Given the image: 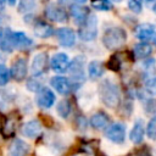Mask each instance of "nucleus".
I'll use <instances>...</instances> for the list:
<instances>
[{
	"label": "nucleus",
	"instance_id": "nucleus-1",
	"mask_svg": "<svg viewBox=\"0 0 156 156\" xmlns=\"http://www.w3.org/2000/svg\"><path fill=\"white\" fill-rule=\"evenodd\" d=\"M99 94L102 100V102L110 107V108H116L119 105V89L118 87L111 82V80H104L101 82L99 87Z\"/></svg>",
	"mask_w": 156,
	"mask_h": 156
},
{
	"label": "nucleus",
	"instance_id": "nucleus-2",
	"mask_svg": "<svg viewBox=\"0 0 156 156\" xmlns=\"http://www.w3.org/2000/svg\"><path fill=\"white\" fill-rule=\"evenodd\" d=\"M126 40H127V33L124 29L119 27L108 28L102 37V43L105 48L108 50H117L122 48Z\"/></svg>",
	"mask_w": 156,
	"mask_h": 156
},
{
	"label": "nucleus",
	"instance_id": "nucleus-3",
	"mask_svg": "<svg viewBox=\"0 0 156 156\" xmlns=\"http://www.w3.org/2000/svg\"><path fill=\"white\" fill-rule=\"evenodd\" d=\"M98 34V20L95 15H88L87 20L80 24V29L78 32V35L84 41H91L95 39Z\"/></svg>",
	"mask_w": 156,
	"mask_h": 156
},
{
	"label": "nucleus",
	"instance_id": "nucleus-4",
	"mask_svg": "<svg viewBox=\"0 0 156 156\" xmlns=\"http://www.w3.org/2000/svg\"><path fill=\"white\" fill-rule=\"evenodd\" d=\"M105 135L111 141L117 143V144H122L124 141V138H126V127L122 123H113L112 126H110L107 128Z\"/></svg>",
	"mask_w": 156,
	"mask_h": 156
},
{
	"label": "nucleus",
	"instance_id": "nucleus-5",
	"mask_svg": "<svg viewBox=\"0 0 156 156\" xmlns=\"http://www.w3.org/2000/svg\"><path fill=\"white\" fill-rule=\"evenodd\" d=\"M55 102V95L49 88H40L37 95V104L41 108H49Z\"/></svg>",
	"mask_w": 156,
	"mask_h": 156
},
{
	"label": "nucleus",
	"instance_id": "nucleus-6",
	"mask_svg": "<svg viewBox=\"0 0 156 156\" xmlns=\"http://www.w3.org/2000/svg\"><path fill=\"white\" fill-rule=\"evenodd\" d=\"M46 66H48V55H46V52L37 54L33 57V61H32V67H30L32 74L33 76L43 74L46 69Z\"/></svg>",
	"mask_w": 156,
	"mask_h": 156
},
{
	"label": "nucleus",
	"instance_id": "nucleus-7",
	"mask_svg": "<svg viewBox=\"0 0 156 156\" xmlns=\"http://www.w3.org/2000/svg\"><path fill=\"white\" fill-rule=\"evenodd\" d=\"M84 60L83 57H76L71 63H68V73L74 80H84Z\"/></svg>",
	"mask_w": 156,
	"mask_h": 156
},
{
	"label": "nucleus",
	"instance_id": "nucleus-8",
	"mask_svg": "<svg viewBox=\"0 0 156 156\" xmlns=\"http://www.w3.org/2000/svg\"><path fill=\"white\" fill-rule=\"evenodd\" d=\"M45 16L55 22H66L67 21V13L63 9L58 7L55 4H50L45 9Z\"/></svg>",
	"mask_w": 156,
	"mask_h": 156
},
{
	"label": "nucleus",
	"instance_id": "nucleus-9",
	"mask_svg": "<svg viewBox=\"0 0 156 156\" xmlns=\"http://www.w3.org/2000/svg\"><path fill=\"white\" fill-rule=\"evenodd\" d=\"M11 76L16 80H23L27 76V61L23 57H18L13 61L11 67Z\"/></svg>",
	"mask_w": 156,
	"mask_h": 156
},
{
	"label": "nucleus",
	"instance_id": "nucleus-10",
	"mask_svg": "<svg viewBox=\"0 0 156 156\" xmlns=\"http://www.w3.org/2000/svg\"><path fill=\"white\" fill-rule=\"evenodd\" d=\"M68 67V56L63 52L55 54L51 57V68L57 73H63Z\"/></svg>",
	"mask_w": 156,
	"mask_h": 156
},
{
	"label": "nucleus",
	"instance_id": "nucleus-11",
	"mask_svg": "<svg viewBox=\"0 0 156 156\" xmlns=\"http://www.w3.org/2000/svg\"><path fill=\"white\" fill-rule=\"evenodd\" d=\"M22 134L27 138H37L41 132V124L38 119H32L22 126Z\"/></svg>",
	"mask_w": 156,
	"mask_h": 156
},
{
	"label": "nucleus",
	"instance_id": "nucleus-12",
	"mask_svg": "<svg viewBox=\"0 0 156 156\" xmlns=\"http://www.w3.org/2000/svg\"><path fill=\"white\" fill-rule=\"evenodd\" d=\"M57 40L62 46H72L76 41V34L71 28H60L56 32Z\"/></svg>",
	"mask_w": 156,
	"mask_h": 156
},
{
	"label": "nucleus",
	"instance_id": "nucleus-13",
	"mask_svg": "<svg viewBox=\"0 0 156 156\" xmlns=\"http://www.w3.org/2000/svg\"><path fill=\"white\" fill-rule=\"evenodd\" d=\"M28 151L29 145L21 139H15L9 146V156H26Z\"/></svg>",
	"mask_w": 156,
	"mask_h": 156
},
{
	"label": "nucleus",
	"instance_id": "nucleus-14",
	"mask_svg": "<svg viewBox=\"0 0 156 156\" xmlns=\"http://www.w3.org/2000/svg\"><path fill=\"white\" fill-rule=\"evenodd\" d=\"M11 41H12V46L17 48V49H27L33 44V40L29 39L22 32H12L11 33Z\"/></svg>",
	"mask_w": 156,
	"mask_h": 156
},
{
	"label": "nucleus",
	"instance_id": "nucleus-15",
	"mask_svg": "<svg viewBox=\"0 0 156 156\" xmlns=\"http://www.w3.org/2000/svg\"><path fill=\"white\" fill-rule=\"evenodd\" d=\"M51 85H52V88H54L58 94H62V95L68 94L69 90H71V84H69V82L67 80V78L61 77V76L52 77V79H51Z\"/></svg>",
	"mask_w": 156,
	"mask_h": 156
},
{
	"label": "nucleus",
	"instance_id": "nucleus-16",
	"mask_svg": "<svg viewBox=\"0 0 156 156\" xmlns=\"http://www.w3.org/2000/svg\"><path fill=\"white\" fill-rule=\"evenodd\" d=\"M155 33V26L151 23H141L135 29V35L140 40H149Z\"/></svg>",
	"mask_w": 156,
	"mask_h": 156
},
{
	"label": "nucleus",
	"instance_id": "nucleus-17",
	"mask_svg": "<svg viewBox=\"0 0 156 156\" xmlns=\"http://www.w3.org/2000/svg\"><path fill=\"white\" fill-rule=\"evenodd\" d=\"M11 30L9 28H1L0 29V50L11 52L13 46L11 41Z\"/></svg>",
	"mask_w": 156,
	"mask_h": 156
},
{
	"label": "nucleus",
	"instance_id": "nucleus-18",
	"mask_svg": "<svg viewBox=\"0 0 156 156\" xmlns=\"http://www.w3.org/2000/svg\"><path fill=\"white\" fill-rule=\"evenodd\" d=\"M71 15L76 20V23L82 24L87 20L89 12H88L87 7H83V6H79V5H72L71 6Z\"/></svg>",
	"mask_w": 156,
	"mask_h": 156
},
{
	"label": "nucleus",
	"instance_id": "nucleus-19",
	"mask_svg": "<svg viewBox=\"0 0 156 156\" xmlns=\"http://www.w3.org/2000/svg\"><path fill=\"white\" fill-rule=\"evenodd\" d=\"M104 71H105V67L101 61H96V60L91 61L88 66V73L91 79H96V78L101 77L104 74Z\"/></svg>",
	"mask_w": 156,
	"mask_h": 156
},
{
	"label": "nucleus",
	"instance_id": "nucleus-20",
	"mask_svg": "<svg viewBox=\"0 0 156 156\" xmlns=\"http://www.w3.org/2000/svg\"><path fill=\"white\" fill-rule=\"evenodd\" d=\"M52 33H54V28L45 22H38L34 26V34L39 38H48L52 35Z\"/></svg>",
	"mask_w": 156,
	"mask_h": 156
},
{
	"label": "nucleus",
	"instance_id": "nucleus-21",
	"mask_svg": "<svg viewBox=\"0 0 156 156\" xmlns=\"http://www.w3.org/2000/svg\"><path fill=\"white\" fill-rule=\"evenodd\" d=\"M144 124H143V122L139 119V121H136V123L134 124V127H133V129H132V132H130V134H129V138H130V140L133 141V143H135V144H138V143H141L143 141V138H144Z\"/></svg>",
	"mask_w": 156,
	"mask_h": 156
},
{
	"label": "nucleus",
	"instance_id": "nucleus-22",
	"mask_svg": "<svg viewBox=\"0 0 156 156\" xmlns=\"http://www.w3.org/2000/svg\"><path fill=\"white\" fill-rule=\"evenodd\" d=\"M107 123H108V116L104 112H98V113L93 115L90 118V124L95 129H101V128L106 127Z\"/></svg>",
	"mask_w": 156,
	"mask_h": 156
},
{
	"label": "nucleus",
	"instance_id": "nucleus-23",
	"mask_svg": "<svg viewBox=\"0 0 156 156\" xmlns=\"http://www.w3.org/2000/svg\"><path fill=\"white\" fill-rule=\"evenodd\" d=\"M133 52L136 58H145L152 52V49L147 43H140V44L134 45Z\"/></svg>",
	"mask_w": 156,
	"mask_h": 156
},
{
	"label": "nucleus",
	"instance_id": "nucleus-24",
	"mask_svg": "<svg viewBox=\"0 0 156 156\" xmlns=\"http://www.w3.org/2000/svg\"><path fill=\"white\" fill-rule=\"evenodd\" d=\"M71 110H72V107H71V102L68 100H62L57 105V113L62 118H67L68 115L71 113Z\"/></svg>",
	"mask_w": 156,
	"mask_h": 156
},
{
	"label": "nucleus",
	"instance_id": "nucleus-25",
	"mask_svg": "<svg viewBox=\"0 0 156 156\" xmlns=\"http://www.w3.org/2000/svg\"><path fill=\"white\" fill-rule=\"evenodd\" d=\"M15 129H16V121H15V118L9 117V118L5 121L4 126H2V134H4L5 136H11V135L13 134Z\"/></svg>",
	"mask_w": 156,
	"mask_h": 156
},
{
	"label": "nucleus",
	"instance_id": "nucleus-26",
	"mask_svg": "<svg viewBox=\"0 0 156 156\" xmlns=\"http://www.w3.org/2000/svg\"><path fill=\"white\" fill-rule=\"evenodd\" d=\"M91 6L100 11H110L112 9V4L108 0H93Z\"/></svg>",
	"mask_w": 156,
	"mask_h": 156
},
{
	"label": "nucleus",
	"instance_id": "nucleus-27",
	"mask_svg": "<svg viewBox=\"0 0 156 156\" xmlns=\"http://www.w3.org/2000/svg\"><path fill=\"white\" fill-rule=\"evenodd\" d=\"M34 6H35V0H20L18 11L22 13H26V12L32 11Z\"/></svg>",
	"mask_w": 156,
	"mask_h": 156
},
{
	"label": "nucleus",
	"instance_id": "nucleus-28",
	"mask_svg": "<svg viewBox=\"0 0 156 156\" xmlns=\"http://www.w3.org/2000/svg\"><path fill=\"white\" fill-rule=\"evenodd\" d=\"M146 134L150 139H156V117H154L149 122V124L146 127Z\"/></svg>",
	"mask_w": 156,
	"mask_h": 156
},
{
	"label": "nucleus",
	"instance_id": "nucleus-29",
	"mask_svg": "<svg viewBox=\"0 0 156 156\" xmlns=\"http://www.w3.org/2000/svg\"><path fill=\"white\" fill-rule=\"evenodd\" d=\"M107 67L111 69V71H118L121 68V60L117 55H113L111 56V58L108 60L107 62Z\"/></svg>",
	"mask_w": 156,
	"mask_h": 156
},
{
	"label": "nucleus",
	"instance_id": "nucleus-30",
	"mask_svg": "<svg viewBox=\"0 0 156 156\" xmlns=\"http://www.w3.org/2000/svg\"><path fill=\"white\" fill-rule=\"evenodd\" d=\"M12 101V96L7 90H0V106L5 107Z\"/></svg>",
	"mask_w": 156,
	"mask_h": 156
},
{
	"label": "nucleus",
	"instance_id": "nucleus-31",
	"mask_svg": "<svg viewBox=\"0 0 156 156\" xmlns=\"http://www.w3.org/2000/svg\"><path fill=\"white\" fill-rule=\"evenodd\" d=\"M10 79V72L6 68L5 65H0V85H5L7 84Z\"/></svg>",
	"mask_w": 156,
	"mask_h": 156
},
{
	"label": "nucleus",
	"instance_id": "nucleus-32",
	"mask_svg": "<svg viewBox=\"0 0 156 156\" xmlns=\"http://www.w3.org/2000/svg\"><path fill=\"white\" fill-rule=\"evenodd\" d=\"M128 7L130 11L139 13L141 11V0H128Z\"/></svg>",
	"mask_w": 156,
	"mask_h": 156
},
{
	"label": "nucleus",
	"instance_id": "nucleus-33",
	"mask_svg": "<svg viewBox=\"0 0 156 156\" xmlns=\"http://www.w3.org/2000/svg\"><path fill=\"white\" fill-rule=\"evenodd\" d=\"M145 87H146V90H147L150 94L156 95V77H154V78L149 79V80L146 82Z\"/></svg>",
	"mask_w": 156,
	"mask_h": 156
},
{
	"label": "nucleus",
	"instance_id": "nucleus-34",
	"mask_svg": "<svg viewBox=\"0 0 156 156\" xmlns=\"http://www.w3.org/2000/svg\"><path fill=\"white\" fill-rule=\"evenodd\" d=\"M27 88H28L30 91H38L41 87H40V84H39L38 82H35L34 79H32V80H29V82L27 83Z\"/></svg>",
	"mask_w": 156,
	"mask_h": 156
},
{
	"label": "nucleus",
	"instance_id": "nucleus-35",
	"mask_svg": "<svg viewBox=\"0 0 156 156\" xmlns=\"http://www.w3.org/2000/svg\"><path fill=\"white\" fill-rule=\"evenodd\" d=\"M77 124H78V126H80V127H79L80 129H84V128H85V126H87V121H85V118H84V117H82V116H80V117H78V118H77Z\"/></svg>",
	"mask_w": 156,
	"mask_h": 156
},
{
	"label": "nucleus",
	"instance_id": "nucleus-36",
	"mask_svg": "<svg viewBox=\"0 0 156 156\" xmlns=\"http://www.w3.org/2000/svg\"><path fill=\"white\" fill-rule=\"evenodd\" d=\"M71 1L72 0H58V4H61V5H68V4H71Z\"/></svg>",
	"mask_w": 156,
	"mask_h": 156
},
{
	"label": "nucleus",
	"instance_id": "nucleus-37",
	"mask_svg": "<svg viewBox=\"0 0 156 156\" xmlns=\"http://www.w3.org/2000/svg\"><path fill=\"white\" fill-rule=\"evenodd\" d=\"M152 41H154V44L156 45V33H154V35H152Z\"/></svg>",
	"mask_w": 156,
	"mask_h": 156
},
{
	"label": "nucleus",
	"instance_id": "nucleus-38",
	"mask_svg": "<svg viewBox=\"0 0 156 156\" xmlns=\"http://www.w3.org/2000/svg\"><path fill=\"white\" fill-rule=\"evenodd\" d=\"M5 2H6V0H0V9H1V7L5 5Z\"/></svg>",
	"mask_w": 156,
	"mask_h": 156
},
{
	"label": "nucleus",
	"instance_id": "nucleus-39",
	"mask_svg": "<svg viewBox=\"0 0 156 156\" xmlns=\"http://www.w3.org/2000/svg\"><path fill=\"white\" fill-rule=\"evenodd\" d=\"M15 1H16V0H9V4H10V5H13Z\"/></svg>",
	"mask_w": 156,
	"mask_h": 156
},
{
	"label": "nucleus",
	"instance_id": "nucleus-40",
	"mask_svg": "<svg viewBox=\"0 0 156 156\" xmlns=\"http://www.w3.org/2000/svg\"><path fill=\"white\" fill-rule=\"evenodd\" d=\"M77 1H78V2H85L87 0H77Z\"/></svg>",
	"mask_w": 156,
	"mask_h": 156
},
{
	"label": "nucleus",
	"instance_id": "nucleus-41",
	"mask_svg": "<svg viewBox=\"0 0 156 156\" xmlns=\"http://www.w3.org/2000/svg\"><path fill=\"white\" fill-rule=\"evenodd\" d=\"M154 12H155V13H156V4H155V5H154Z\"/></svg>",
	"mask_w": 156,
	"mask_h": 156
},
{
	"label": "nucleus",
	"instance_id": "nucleus-42",
	"mask_svg": "<svg viewBox=\"0 0 156 156\" xmlns=\"http://www.w3.org/2000/svg\"><path fill=\"white\" fill-rule=\"evenodd\" d=\"M147 2H152V1H155V0H146Z\"/></svg>",
	"mask_w": 156,
	"mask_h": 156
},
{
	"label": "nucleus",
	"instance_id": "nucleus-43",
	"mask_svg": "<svg viewBox=\"0 0 156 156\" xmlns=\"http://www.w3.org/2000/svg\"><path fill=\"white\" fill-rule=\"evenodd\" d=\"M0 122H1V113H0Z\"/></svg>",
	"mask_w": 156,
	"mask_h": 156
}]
</instances>
